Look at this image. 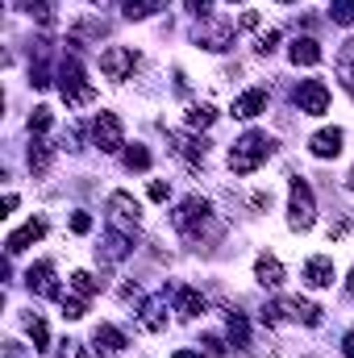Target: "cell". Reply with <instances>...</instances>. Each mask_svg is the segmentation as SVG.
<instances>
[{
  "mask_svg": "<svg viewBox=\"0 0 354 358\" xmlns=\"http://www.w3.org/2000/svg\"><path fill=\"white\" fill-rule=\"evenodd\" d=\"M346 187H351V192H354V167H351V176H346Z\"/></svg>",
  "mask_w": 354,
  "mask_h": 358,
  "instance_id": "cell-50",
  "label": "cell"
},
{
  "mask_svg": "<svg viewBox=\"0 0 354 358\" xmlns=\"http://www.w3.org/2000/svg\"><path fill=\"white\" fill-rule=\"evenodd\" d=\"M204 308H208V304H204V296H200L196 287H179V292H176V313H179V317H187V321H192V317H200Z\"/></svg>",
  "mask_w": 354,
  "mask_h": 358,
  "instance_id": "cell-24",
  "label": "cell"
},
{
  "mask_svg": "<svg viewBox=\"0 0 354 358\" xmlns=\"http://www.w3.org/2000/svg\"><path fill=\"white\" fill-rule=\"evenodd\" d=\"M313 221H317L313 187H309V179H292V196H288V225H292L296 234H304V229H313Z\"/></svg>",
  "mask_w": 354,
  "mask_h": 358,
  "instance_id": "cell-4",
  "label": "cell"
},
{
  "mask_svg": "<svg viewBox=\"0 0 354 358\" xmlns=\"http://www.w3.org/2000/svg\"><path fill=\"white\" fill-rule=\"evenodd\" d=\"M80 142H84V125H71L67 138H63V146H67V150H80Z\"/></svg>",
  "mask_w": 354,
  "mask_h": 358,
  "instance_id": "cell-40",
  "label": "cell"
},
{
  "mask_svg": "<svg viewBox=\"0 0 354 358\" xmlns=\"http://www.w3.org/2000/svg\"><path fill=\"white\" fill-rule=\"evenodd\" d=\"M250 204H255V208H267V204H271V192H255Z\"/></svg>",
  "mask_w": 354,
  "mask_h": 358,
  "instance_id": "cell-46",
  "label": "cell"
},
{
  "mask_svg": "<svg viewBox=\"0 0 354 358\" xmlns=\"http://www.w3.org/2000/svg\"><path fill=\"white\" fill-rule=\"evenodd\" d=\"M17 8L25 17H34L38 25H55V4L50 0H17Z\"/></svg>",
  "mask_w": 354,
  "mask_h": 358,
  "instance_id": "cell-25",
  "label": "cell"
},
{
  "mask_svg": "<svg viewBox=\"0 0 354 358\" xmlns=\"http://www.w3.org/2000/svg\"><path fill=\"white\" fill-rule=\"evenodd\" d=\"M71 292H76V296H84V300H92V296L100 292V283L92 279L88 271H76V275H71Z\"/></svg>",
  "mask_w": 354,
  "mask_h": 358,
  "instance_id": "cell-30",
  "label": "cell"
},
{
  "mask_svg": "<svg viewBox=\"0 0 354 358\" xmlns=\"http://www.w3.org/2000/svg\"><path fill=\"white\" fill-rule=\"evenodd\" d=\"M330 21L354 25V0H334V4H330Z\"/></svg>",
  "mask_w": 354,
  "mask_h": 358,
  "instance_id": "cell-32",
  "label": "cell"
},
{
  "mask_svg": "<svg viewBox=\"0 0 354 358\" xmlns=\"http://www.w3.org/2000/svg\"><path fill=\"white\" fill-rule=\"evenodd\" d=\"M275 46H279V29H267L263 38H259V46H255V50H259V55H275Z\"/></svg>",
  "mask_w": 354,
  "mask_h": 358,
  "instance_id": "cell-37",
  "label": "cell"
},
{
  "mask_svg": "<svg viewBox=\"0 0 354 358\" xmlns=\"http://www.w3.org/2000/svg\"><path fill=\"white\" fill-rule=\"evenodd\" d=\"M292 100H296V108H300V113L321 117V113L330 108V88H325L321 80H300V88L292 92Z\"/></svg>",
  "mask_w": 354,
  "mask_h": 358,
  "instance_id": "cell-10",
  "label": "cell"
},
{
  "mask_svg": "<svg viewBox=\"0 0 354 358\" xmlns=\"http://www.w3.org/2000/svg\"><path fill=\"white\" fill-rule=\"evenodd\" d=\"M176 358H204V355H196V350H179Z\"/></svg>",
  "mask_w": 354,
  "mask_h": 358,
  "instance_id": "cell-49",
  "label": "cell"
},
{
  "mask_svg": "<svg viewBox=\"0 0 354 358\" xmlns=\"http://www.w3.org/2000/svg\"><path fill=\"white\" fill-rule=\"evenodd\" d=\"M46 238V217H34V221H25L21 229H13L8 234V242H4V255L13 259V255H21V250H29L34 242H42Z\"/></svg>",
  "mask_w": 354,
  "mask_h": 358,
  "instance_id": "cell-12",
  "label": "cell"
},
{
  "mask_svg": "<svg viewBox=\"0 0 354 358\" xmlns=\"http://www.w3.org/2000/svg\"><path fill=\"white\" fill-rule=\"evenodd\" d=\"M338 80H342V88L354 96V38L342 46V55H338Z\"/></svg>",
  "mask_w": 354,
  "mask_h": 358,
  "instance_id": "cell-28",
  "label": "cell"
},
{
  "mask_svg": "<svg viewBox=\"0 0 354 358\" xmlns=\"http://www.w3.org/2000/svg\"><path fill=\"white\" fill-rule=\"evenodd\" d=\"M234 21H225V17H204V21H196V29H192V42L196 46H204V50H229L234 46Z\"/></svg>",
  "mask_w": 354,
  "mask_h": 358,
  "instance_id": "cell-6",
  "label": "cell"
},
{
  "mask_svg": "<svg viewBox=\"0 0 354 358\" xmlns=\"http://www.w3.org/2000/svg\"><path fill=\"white\" fill-rule=\"evenodd\" d=\"M304 321V325H321V308L313 300H300V296H288V300H275V304H263V325H275V321Z\"/></svg>",
  "mask_w": 354,
  "mask_h": 358,
  "instance_id": "cell-5",
  "label": "cell"
},
{
  "mask_svg": "<svg viewBox=\"0 0 354 358\" xmlns=\"http://www.w3.org/2000/svg\"><path fill=\"white\" fill-rule=\"evenodd\" d=\"M29 84H34V88H50V71H46V63H34V67H29Z\"/></svg>",
  "mask_w": 354,
  "mask_h": 358,
  "instance_id": "cell-36",
  "label": "cell"
},
{
  "mask_svg": "<svg viewBox=\"0 0 354 358\" xmlns=\"http://www.w3.org/2000/svg\"><path fill=\"white\" fill-rule=\"evenodd\" d=\"M92 342H96V350L104 358H117L129 342H125V334L117 329V325H96V334H92Z\"/></svg>",
  "mask_w": 354,
  "mask_h": 358,
  "instance_id": "cell-15",
  "label": "cell"
},
{
  "mask_svg": "<svg viewBox=\"0 0 354 358\" xmlns=\"http://www.w3.org/2000/svg\"><path fill=\"white\" fill-rule=\"evenodd\" d=\"M55 80H59V92H63L67 108H80V104H92V100H96V88L88 84V76H84V67H80L76 55L59 63V76H55Z\"/></svg>",
  "mask_w": 354,
  "mask_h": 358,
  "instance_id": "cell-3",
  "label": "cell"
},
{
  "mask_svg": "<svg viewBox=\"0 0 354 358\" xmlns=\"http://www.w3.org/2000/svg\"><path fill=\"white\" fill-rule=\"evenodd\" d=\"M304 283H309V287H330V283H334V263H330L325 255L309 259V263H304Z\"/></svg>",
  "mask_w": 354,
  "mask_h": 358,
  "instance_id": "cell-22",
  "label": "cell"
},
{
  "mask_svg": "<svg viewBox=\"0 0 354 358\" xmlns=\"http://www.w3.org/2000/svg\"><path fill=\"white\" fill-rule=\"evenodd\" d=\"M142 329H150V334H163L167 329V292H159L155 300L142 304Z\"/></svg>",
  "mask_w": 354,
  "mask_h": 358,
  "instance_id": "cell-16",
  "label": "cell"
},
{
  "mask_svg": "<svg viewBox=\"0 0 354 358\" xmlns=\"http://www.w3.org/2000/svg\"><path fill=\"white\" fill-rule=\"evenodd\" d=\"M96 4H108V0H96Z\"/></svg>",
  "mask_w": 354,
  "mask_h": 358,
  "instance_id": "cell-53",
  "label": "cell"
},
{
  "mask_svg": "<svg viewBox=\"0 0 354 358\" xmlns=\"http://www.w3.org/2000/svg\"><path fill=\"white\" fill-rule=\"evenodd\" d=\"M125 167L129 171H150V150L146 146H129L125 150Z\"/></svg>",
  "mask_w": 354,
  "mask_h": 358,
  "instance_id": "cell-31",
  "label": "cell"
},
{
  "mask_svg": "<svg viewBox=\"0 0 354 358\" xmlns=\"http://www.w3.org/2000/svg\"><path fill=\"white\" fill-rule=\"evenodd\" d=\"M217 121V108L213 104H192L187 108V129H208Z\"/></svg>",
  "mask_w": 354,
  "mask_h": 358,
  "instance_id": "cell-29",
  "label": "cell"
},
{
  "mask_svg": "<svg viewBox=\"0 0 354 358\" xmlns=\"http://www.w3.org/2000/svg\"><path fill=\"white\" fill-rule=\"evenodd\" d=\"M167 142H171V150H176L179 159H187V163H204L208 159V142L204 138H192L183 129H167Z\"/></svg>",
  "mask_w": 354,
  "mask_h": 358,
  "instance_id": "cell-13",
  "label": "cell"
},
{
  "mask_svg": "<svg viewBox=\"0 0 354 358\" xmlns=\"http://www.w3.org/2000/svg\"><path fill=\"white\" fill-rule=\"evenodd\" d=\"M183 8L196 17V21H204V17H213V0H183Z\"/></svg>",
  "mask_w": 354,
  "mask_h": 358,
  "instance_id": "cell-35",
  "label": "cell"
},
{
  "mask_svg": "<svg viewBox=\"0 0 354 358\" xmlns=\"http://www.w3.org/2000/svg\"><path fill=\"white\" fill-rule=\"evenodd\" d=\"M55 358H88V350H84V342H71V338H67L63 350H59Z\"/></svg>",
  "mask_w": 354,
  "mask_h": 358,
  "instance_id": "cell-38",
  "label": "cell"
},
{
  "mask_svg": "<svg viewBox=\"0 0 354 358\" xmlns=\"http://www.w3.org/2000/svg\"><path fill=\"white\" fill-rule=\"evenodd\" d=\"M50 159H55V146L42 142V138H34V142H29V155H25L29 171H34V176H46V171H50Z\"/></svg>",
  "mask_w": 354,
  "mask_h": 358,
  "instance_id": "cell-23",
  "label": "cell"
},
{
  "mask_svg": "<svg viewBox=\"0 0 354 358\" xmlns=\"http://www.w3.org/2000/svg\"><path fill=\"white\" fill-rule=\"evenodd\" d=\"M129 250H134V238H129V234H121V229H108V234H104V250H100L104 263H121Z\"/></svg>",
  "mask_w": 354,
  "mask_h": 358,
  "instance_id": "cell-21",
  "label": "cell"
},
{
  "mask_svg": "<svg viewBox=\"0 0 354 358\" xmlns=\"http://www.w3.org/2000/svg\"><path fill=\"white\" fill-rule=\"evenodd\" d=\"M288 59H292L296 67H317V63H321V42H317V38H296L292 50H288Z\"/></svg>",
  "mask_w": 354,
  "mask_h": 358,
  "instance_id": "cell-17",
  "label": "cell"
},
{
  "mask_svg": "<svg viewBox=\"0 0 354 358\" xmlns=\"http://www.w3.org/2000/svg\"><path fill=\"white\" fill-rule=\"evenodd\" d=\"M342 355H346V358H354V329L346 334V338H342Z\"/></svg>",
  "mask_w": 354,
  "mask_h": 358,
  "instance_id": "cell-47",
  "label": "cell"
},
{
  "mask_svg": "<svg viewBox=\"0 0 354 358\" xmlns=\"http://www.w3.org/2000/svg\"><path fill=\"white\" fill-rule=\"evenodd\" d=\"M346 234H351V221H346V217H342V221H334V225H330V242H342V238H346Z\"/></svg>",
  "mask_w": 354,
  "mask_h": 358,
  "instance_id": "cell-43",
  "label": "cell"
},
{
  "mask_svg": "<svg viewBox=\"0 0 354 358\" xmlns=\"http://www.w3.org/2000/svg\"><path fill=\"white\" fill-rule=\"evenodd\" d=\"M25 287H29L34 296H42V300H59V283H55V263H50V259L34 263V267L25 271Z\"/></svg>",
  "mask_w": 354,
  "mask_h": 358,
  "instance_id": "cell-11",
  "label": "cell"
},
{
  "mask_svg": "<svg viewBox=\"0 0 354 358\" xmlns=\"http://www.w3.org/2000/svg\"><path fill=\"white\" fill-rule=\"evenodd\" d=\"M346 287H351V292H354V271H351V279H346Z\"/></svg>",
  "mask_w": 354,
  "mask_h": 358,
  "instance_id": "cell-51",
  "label": "cell"
},
{
  "mask_svg": "<svg viewBox=\"0 0 354 358\" xmlns=\"http://www.w3.org/2000/svg\"><path fill=\"white\" fill-rule=\"evenodd\" d=\"M342 142H346L342 129H317V134L309 138V150H313L317 159H338V155H342Z\"/></svg>",
  "mask_w": 354,
  "mask_h": 358,
  "instance_id": "cell-14",
  "label": "cell"
},
{
  "mask_svg": "<svg viewBox=\"0 0 354 358\" xmlns=\"http://www.w3.org/2000/svg\"><path fill=\"white\" fill-rule=\"evenodd\" d=\"M200 346H204L208 355H225V350H229V346H225V342H221L217 334H204V338H200Z\"/></svg>",
  "mask_w": 354,
  "mask_h": 358,
  "instance_id": "cell-39",
  "label": "cell"
},
{
  "mask_svg": "<svg viewBox=\"0 0 354 358\" xmlns=\"http://www.w3.org/2000/svg\"><path fill=\"white\" fill-rule=\"evenodd\" d=\"M279 4H296V0H279Z\"/></svg>",
  "mask_w": 354,
  "mask_h": 358,
  "instance_id": "cell-52",
  "label": "cell"
},
{
  "mask_svg": "<svg viewBox=\"0 0 354 358\" xmlns=\"http://www.w3.org/2000/svg\"><path fill=\"white\" fill-rule=\"evenodd\" d=\"M50 121H55V117H50V108H34V113H29V134H34V138H42V134L50 129Z\"/></svg>",
  "mask_w": 354,
  "mask_h": 358,
  "instance_id": "cell-33",
  "label": "cell"
},
{
  "mask_svg": "<svg viewBox=\"0 0 354 358\" xmlns=\"http://www.w3.org/2000/svg\"><path fill=\"white\" fill-rule=\"evenodd\" d=\"M13 208H17V196L8 192V196H4V204H0V217H4V213H13Z\"/></svg>",
  "mask_w": 354,
  "mask_h": 358,
  "instance_id": "cell-48",
  "label": "cell"
},
{
  "mask_svg": "<svg viewBox=\"0 0 354 358\" xmlns=\"http://www.w3.org/2000/svg\"><path fill=\"white\" fill-rule=\"evenodd\" d=\"M4 358H29V350L21 342H4Z\"/></svg>",
  "mask_w": 354,
  "mask_h": 358,
  "instance_id": "cell-45",
  "label": "cell"
},
{
  "mask_svg": "<svg viewBox=\"0 0 354 358\" xmlns=\"http://www.w3.org/2000/svg\"><path fill=\"white\" fill-rule=\"evenodd\" d=\"M171 0H125V17L129 21H142V17H155V13H163Z\"/></svg>",
  "mask_w": 354,
  "mask_h": 358,
  "instance_id": "cell-27",
  "label": "cell"
},
{
  "mask_svg": "<svg viewBox=\"0 0 354 358\" xmlns=\"http://www.w3.org/2000/svg\"><path fill=\"white\" fill-rule=\"evenodd\" d=\"M134 67H138V55H134L129 46H108V50H100V71H104V80L121 84V80L134 76Z\"/></svg>",
  "mask_w": 354,
  "mask_h": 358,
  "instance_id": "cell-9",
  "label": "cell"
},
{
  "mask_svg": "<svg viewBox=\"0 0 354 358\" xmlns=\"http://www.w3.org/2000/svg\"><path fill=\"white\" fill-rule=\"evenodd\" d=\"M71 229L76 234H92V217L88 213H71Z\"/></svg>",
  "mask_w": 354,
  "mask_h": 358,
  "instance_id": "cell-41",
  "label": "cell"
},
{
  "mask_svg": "<svg viewBox=\"0 0 354 358\" xmlns=\"http://www.w3.org/2000/svg\"><path fill=\"white\" fill-rule=\"evenodd\" d=\"M92 146L100 155H117L125 146V129H121L117 113H96V121H92Z\"/></svg>",
  "mask_w": 354,
  "mask_h": 358,
  "instance_id": "cell-7",
  "label": "cell"
},
{
  "mask_svg": "<svg viewBox=\"0 0 354 358\" xmlns=\"http://www.w3.org/2000/svg\"><path fill=\"white\" fill-rule=\"evenodd\" d=\"M255 279L275 292V287L283 283V263H279L275 255H259V259H255Z\"/></svg>",
  "mask_w": 354,
  "mask_h": 358,
  "instance_id": "cell-20",
  "label": "cell"
},
{
  "mask_svg": "<svg viewBox=\"0 0 354 358\" xmlns=\"http://www.w3.org/2000/svg\"><path fill=\"white\" fill-rule=\"evenodd\" d=\"M21 321H25V334L34 338V350H50V329H46V321L34 317V313H25Z\"/></svg>",
  "mask_w": 354,
  "mask_h": 358,
  "instance_id": "cell-26",
  "label": "cell"
},
{
  "mask_svg": "<svg viewBox=\"0 0 354 358\" xmlns=\"http://www.w3.org/2000/svg\"><path fill=\"white\" fill-rule=\"evenodd\" d=\"M171 196V183H163V179H150V200H167Z\"/></svg>",
  "mask_w": 354,
  "mask_h": 358,
  "instance_id": "cell-42",
  "label": "cell"
},
{
  "mask_svg": "<svg viewBox=\"0 0 354 358\" xmlns=\"http://www.w3.org/2000/svg\"><path fill=\"white\" fill-rule=\"evenodd\" d=\"M84 313H88V300H84V296H71V300L63 296V317H67V321H80Z\"/></svg>",
  "mask_w": 354,
  "mask_h": 358,
  "instance_id": "cell-34",
  "label": "cell"
},
{
  "mask_svg": "<svg viewBox=\"0 0 354 358\" xmlns=\"http://www.w3.org/2000/svg\"><path fill=\"white\" fill-rule=\"evenodd\" d=\"M138 217H142V208H138V200L129 196V192H113L108 196V229H121V234H138Z\"/></svg>",
  "mask_w": 354,
  "mask_h": 358,
  "instance_id": "cell-8",
  "label": "cell"
},
{
  "mask_svg": "<svg viewBox=\"0 0 354 358\" xmlns=\"http://www.w3.org/2000/svg\"><path fill=\"white\" fill-rule=\"evenodd\" d=\"M176 229L179 238H187L192 246H200V242H213L217 234H221V225H217V213H213V204L204 200V196H187L183 204L176 208Z\"/></svg>",
  "mask_w": 354,
  "mask_h": 358,
  "instance_id": "cell-1",
  "label": "cell"
},
{
  "mask_svg": "<svg viewBox=\"0 0 354 358\" xmlns=\"http://www.w3.org/2000/svg\"><path fill=\"white\" fill-rule=\"evenodd\" d=\"M271 155H275V138L263 134V129H246V134L229 146V171H234V176H250V171L263 167Z\"/></svg>",
  "mask_w": 354,
  "mask_h": 358,
  "instance_id": "cell-2",
  "label": "cell"
},
{
  "mask_svg": "<svg viewBox=\"0 0 354 358\" xmlns=\"http://www.w3.org/2000/svg\"><path fill=\"white\" fill-rule=\"evenodd\" d=\"M263 108H267V88H250V92H242V96L234 100V117H242V121L259 117Z\"/></svg>",
  "mask_w": 354,
  "mask_h": 358,
  "instance_id": "cell-19",
  "label": "cell"
},
{
  "mask_svg": "<svg viewBox=\"0 0 354 358\" xmlns=\"http://www.w3.org/2000/svg\"><path fill=\"white\" fill-rule=\"evenodd\" d=\"M121 300H125V304H142V292H138V283H125V287H121Z\"/></svg>",
  "mask_w": 354,
  "mask_h": 358,
  "instance_id": "cell-44",
  "label": "cell"
},
{
  "mask_svg": "<svg viewBox=\"0 0 354 358\" xmlns=\"http://www.w3.org/2000/svg\"><path fill=\"white\" fill-rule=\"evenodd\" d=\"M225 329H229V346H234V350H246V346H250V321H246V313L229 308V313H225Z\"/></svg>",
  "mask_w": 354,
  "mask_h": 358,
  "instance_id": "cell-18",
  "label": "cell"
}]
</instances>
